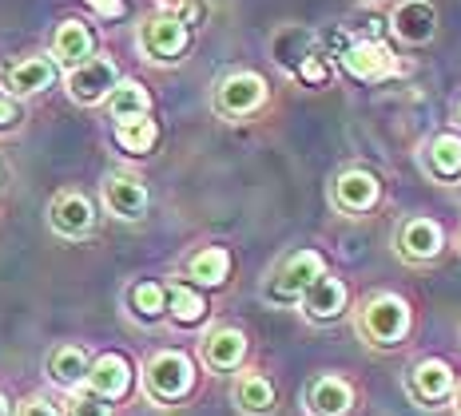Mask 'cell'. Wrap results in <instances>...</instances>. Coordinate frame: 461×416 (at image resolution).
<instances>
[{
    "mask_svg": "<svg viewBox=\"0 0 461 416\" xmlns=\"http://www.w3.org/2000/svg\"><path fill=\"white\" fill-rule=\"evenodd\" d=\"M143 385H148V393L156 396V401H179V396H187V389L195 385V369H191V361L184 353L167 350L148 361Z\"/></svg>",
    "mask_w": 461,
    "mask_h": 416,
    "instance_id": "1",
    "label": "cell"
},
{
    "mask_svg": "<svg viewBox=\"0 0 461 416\" xmlns=\"http://www.w3.org/2000/svg\"><path fill=\"white\" fill-rule=\"evenodd\" d=\"M326 274L322 270V254H314V250H299V254H291L283 266H278V274L271 278V286H267V297L271 302H299V297L311 289L319 278Z\"/></svg>",
    "mask_w": 461,
    "mask_h": 416,
    "instance_id": "2",
    "label": "cell"
},
{
    "mask_svg": "<svg viewBox=\"0 0 461 416\" xmlns=\"http://www.w3.org/2000/svg\"><path fill=\"white\" fill-rule=\"evenodd\" d=\"M362 333L370 345H398L410 333V305L393 294H382L362 309Z\"/></svg>",
    "mask_w": 461,
    "mask_h": 416,
    "instance_id": "3",
    "label": "cell"
},
{
    "mask_svg": "<svg viewBox=\"0 0 461 416\" xmlns=\"http://www.w3.org/2000/svg\"><path fill=\"white\" fill-rule=\"evenodd\" d=\"M187 40H191V32H187V24L179 21L176 13L151 16V21L140 28V48L151 56V60H179Z\"/></svg>",
    "mask_w": 461,
    "mask_h": 416,
    "instance_id": "4",
    "label": "cell"
},
{
    "mask_svg": "<svg viewBox=\"0 0 461 416\" xmlns=\"http://www.w3.org/2000/svg\"><path fill=\"white\" fill-rule=\"evenodd\" d=\"M263 100H267V84H263V75H255V72L227 75V80L219 84V92H215V108L223 115H230V119L251 115L255 108H263Z\"/></svg>",
    "mask_w": 461,
    "mask_h": 416,
    "instance_id": "5",
    "label": "cell"
},
{
    "mask_svg": "<svg viewBox=\"0 0 461 416\" xmlns=\"http://www.w3.org/2000/svg\"><path fill=\"white\" fill-rule=\"evenodd\" d=\"M115 84H120V72H115V64L108 56H92V60H84L80 67H72V75H68V92H72V100H80V103L108 100Z\"/></svg>",
    "mask_w": 461,
    "mask_h": 416,
    "instance_id": "6",
    "label": "cell"
},
{
    "mask_svg": "<svg viewBox=\"0 0 461 416\" xmlns=\"http://www.w3.org/2000/svg\"><path fill=\"white\" fill-rule=\"evenodd\" d=\"M342 67L354 80H382V75L398 72V60L390 56V48L382 40H358L342 48Z\"/></svg>",
    "mask_w": 461,
    "mask_h": 416,
    "instance_id": "7",
    "label": "cell"
},
{
    "mask_svg": "<svg viewBox=\"0 0 461 416\" xmlns=\"http://www.w3.org/2000/svg\"><path fill=\"white\" fill-rule=\"evenodd\" d=\"M48 222H52L56 235H64V238H80V235H88V230H92L95 210H92V202L84 199V195H76V190H64V195H56V199H52Z\"/></svg>",
    "mask_w": 461,
    "mask_h": 416,
    "instance_id": "8",
    "label": "cell"
},
{
    "mask_svg": "<svg viewBox=\"0 0 461 416\" xmlns=\"http://www.w3.org/2000/svg\"><path fill=\"white\" fill-rule=\"evenodd\" d=\"M128 389H131V365L120 353L95 357L88 369V393L104 396V401H115V396H123Z\"/></svg>",
    "mask_w": 461,
    "mask_h": 416,
    "instance_id": "9",
    "label": "cell"
},
{
    "mask_svg": "<svg viewBox=\"0 0 461 416\" xmlns=\"http://www.w3.org/2000/svg\"><path fill=\"white\" fill-rule=\"evenodd\" d=\"M104 202H108V210L115 218H143V210H148V187L136 175H108Z\"/></svg>",
    "mask_w": 461,
    "mask_h": 416,
    "instance_id": "10",
    "label": "cell"
},
{
    "mask_svg": "<svg viewBox=\"0 0 461 416\" xmlns=\"http://www.w3.org/2000/svg\"><path fill=\"white\" fill-rule=\"evenodd\" d=\"M398 250L410 262H429V258L441 254V226L434 218H410L406 226H402Z\"/></svg>",
    "mask_w": 461,
    "mask_h": 416,
    "instance_id": "11",
    "label": "cell"
},
{
    "mask_svg": "<svg viewBox=\"0 0 461 416\" xmlns=\"http://www.w3.org/2000/svg\"><path fill=\"white\" fill-rule=\"evenodd\" d=\"M390 24H393V32H398L402 40L421 44V40H429V36H434L438 13H434V4H426V0H402V4L393 8Z\"/></svg>",
    "mask_w": 461,
    "mask_h": 416,
    "instance_id": "12",
    "label": "cell"
},
{
    "mask_svg": "<svg viewBox=\"0 0 461 416\" xmlns=\"http://www.w3.org/2000/svg\"><path fill=\"white\" fill-rule=\"evenodd\" d=\"M410 389H414L418 401H446L454 393V369L446 361H438V357H426L410 373Z\"/></svg>",
    "mask_w": 461,
    "mask_h": 416,
    "instance_id": "13",
    "label": "cell"
},
{
    "mask_svg": "<svg viewBox=\"0 0 461 416\" xmlns=\"http://www.w3.org/2000/svg\"><path fill=\"white\" fill-rule=\"evenodd\" d=\"M303 309L311 322H334V317L346 309V286L339 282V278H319L311 289L303 294Z\"/></svg>",
    "mask_w": 461,
    "mask_h": 416,
    "instance_id": "14",
    "label": "cell"
},
{
    "mask_svg": "<svg viewBox=\"0 0 461 416\" xmlns=\"http://www.w3.org/2000/svg\"><path fill=\"white\" fill-rule=\"evenodd\" d=\"M334 202H339L342 210H350V215H362V210H370L374 202H378V179H374L370 171H346V175L334 182Z\"/></svg>",
    "mask_w": 461,
    "mask_h": 416,
    "instance_id": "15",
    "label": "cell"
},
{
    "mask_svg": "<svg viewBox=\"0 0 461 416\" xmlns=\"http://www.w3.org/2000/svg\"><path fill=\"white\" fill-rule=\"evenodd\" d=\"M306 401H311L314 416H346L354 404V393L342 376H319V381L311 385V396H306Z\"/></svg>",
    "mask_w": 461,
    "mask_h": 416,
    "instance_id": "16",
    "label": "cell"
},
{
    "mask_svg": "<svg viewBox=\"0 0 461 416\" xmlns=\"http://www.w3.org/2000/svg\"><path fill=\"white\" fill-rule=\"evenodd\" d=\"M92 32L84 28L80 21H64L60 28H56V40H52V56L60 64L68 67H80L84 60H92Z\"/></svg>",
    "mask_w": 461,
    "mask_h": 416,
    "instance_id": "17",
    "label": "cell"
},
{
    "mask_svg": "<svg viewBox=\"0 0 461 416\" xmlns=\"http://www.w3.org/2000/svg\"><path fill=\"white\" fill-rule=\"evenodd\" d=\"M52 80H56V64L44 60V56H28V60L8 67V88L21 95H36V92L52 88Z\"/></svg>",
    "mask_w": 461,
    "mask_h": 416,
    "instance_id": "18",
    "label": "cell"
},
{
    "mask_svg": "<svg viewBox=\"0 0 461 416\" xmlns=\"http://www.w3.org/2000/svg\"><path fill=\"white\" fill-rule=\"evenodd\" d=\"M88 369H92V361L80 345H60V350L48 357V376L56 385H64V389H76V385L88 381Z\"/></svg>",
    "mask_w": 461,
    "mask_h": 416,
    "instance_id": "19",
    "label": "cell"
},
{
    "mask_svg": "<svg viewBox=\"0 0 461 416\" xmlns=\"http://www.w3.org/2000/svg\"><path fill=\"white\" fill-rule=\"evenodd\" d=\"M243 353H247V337L239 333V329H215L203 341V357L211 369H223V373L235 369V365L243 361Z\"/></svg>",
    "mask_w": 461,
    "mask_h": 416,
    "instance_id": "20",
    "label": "cell"
},
{
    "mask_svg": "<svg viewBox=\"0 0 461 416\" xmlns=\"http://www.w3.org/2000/svg\"><path fill=\"white\" fill-rule=\"evenodd\" d=\"M235 401H239V409L243 412L263 416V412L275 409V389H271V381H267L263 373H243L239 376V385H235Z\"/></svg>",
    "mask_w": 461,
    "mask_h": 416,
    "instance_id": "21",
    "label": "cell"
},
{
    "mask_svg": "<svg viewBox=\"0 0 461 416\" xmlns=\"http://www.w3.org/2000/svg\"><path fill=\"white\" fill-rule=\"evenodd\" d=\"M156 139H159V128H156V119H148V115L115 123V143L131 155H148L151 147H156Z\"/></svg>",
    "mask_w": 461,
    "mask_h": 416,
    "instance_id": "22",
    "label": "cell"
},
{
    "mask_svg": "<svg viewBox=\"0 0 461 416\" xmlns=\"http://www.w3.org/2000/svg\"><path fill=\"white\" fill-rule=\"evenodd\" d=\"M151 108V95L140 88L136 80H120L108 95V111L115 115V123L120 119H136V115H148Z\"/></svg>",
    "mask_w": 461,
    "mask_h": 416,
    "instance_id": "23",
    "label": "cell"
},
{
    "mask_svg": "<svg viewBox=\"0 0 461 416\" xmlns=\"http://www.w3.org/2000/svg\"><path fill=\"white\" fill-rule=\"evenodd\" d=\"M227 270H230V254L223 246H207L191 258V278H195L199 286H223Z\"/></svg>",
    "mask_w": 461,
    "mask_h": 416,
    "instance_id": "24",
    "label": "cell"
},
{
    "mask_svg": "<svg viewBox=\"0 0 461 416\" xmlns=\"http://www.w3.org/2000/svg\"><path fill=\"white\" fill-rule=\"evenodd\" d=\"M429 167H434L441 179L461 175V139L457 135H438V139L429 143Z\"/></svg>",
    "mask_w": 461,
    "mask_h": 416,
    "instance_id": "25",
    "label": "cell"
},
{
    "mask_svg": "<svg viewBox=\"0 0 461 416\" xmlns=\"http://www.w3.org/2000/svg\"><path fill=\"white\" fill-rule=\"evenodd\" d=\"M203 314H207V302L199 289H191L187 282L171 286V317H176L179 325H195Z\"/></svg>",
    "mask_w": 461,
    "mask_h": 416,
    "instance_id": "26",
    "label": "cell"
},
{
    "mask_svg": "<svg viewBox=\"0 0 461 416\" xmlns=\"http://www.w3.org/2000/svg\"><path fill=\"white\" fill-rule=\"evenodd\" d=\"M131 305H136L140 317H159L163 305H167V289H163L159 282H140L136 289H131Z\"/></svg>",
    "mask_w": 461,
    "mask_h": 416,
    "instance_id": "27",
    "label": "cell"
},
{
    "mask_svg": "<svg viewBox=\"0 0 461 416\" xmlns=\"http://www.w3.org/2000/svg\"><path fill=\"white\" fill-rule=\"evenodd\" d=\"M68 416H112V409H108V401H104V396L76 393L72 404H68Z\"/></svg>",
    "mask_w": 461,
    "mask_h": 416,
    "instance_id": "28",
    "label": "cell"
},
{
    "mask_svg": "<svg viewBox=\"0 0 461 416\" xmlns=\"http://www.w3.org/2000/svg\"><path fill=\"white\" fill-rule=\"evenodd\" d=\"M299 75L306 84H322L326 80V64L319 60V56H306V60L299 64Z\"/></svg>",
    "mask_w": 461,
    "mask_h": 416,
    "instance_id": "29",
    "label": "cell"
},
{
    "mask_svg": "<svg viewBox=\"0 0 461 416\" xmlns=\"http://www.w3.org/2000/svg\"><path fill=\"white\" fill-rule=\"evenodd\" d=\"M16 416H56V409L44 401V396H28V401L21 404V412H16Z\"/></svg>",
    "mask_w": 461,
    "mask_h": 416,
    "instance_id": "30",
    "label": "cell"
},
{
    "mask_svg": "<svg viewBox=\"0 0 461 416\" xmlns=\"http://www.w3.org/2000/svg\"><path fill=\"white\" fill-rule=\"evenodd\" d=\"M88 4L100 16H112V21H115V16H123V0H88Z\"/></svg>",
    "mask_w": 461,
    "mask_h": 416,
    "instance_id": "31",
    "label": "cell"
},
{
    "mask_svg": "<svg viewBox=\"0 0 461 416\" xmlns=\"http://www.w3.org/2000/svg\"><path fill=\"white\" fill-rule=\"evenodd\" d=\"M16 119H21V111H16V103L0 95V128H13Z\"/></svg>",
    "mask_w": 461,
    "mask_h": 416,
    "instance_id": "32",
    "label": "cell"
},
{
    "mask_svg": "<svg viewBox=\"0 0 461 416\" xmlns=\"http://www.w3.org/2000/svg\"><path fill=\"white\" fill-rule=\"evenodd\" d=\"M0 416H8V401H5V396H0Z\"/></svg>",
    "mask_w": 461,
    "mask_h": 416,
    "instance_id": "33",
    "label": "cell"
},
{
    "mask_svg": "<svg viewBox=\"0 0 461 416\" xmlns=\"http://www.w3.org/2000/svg\"><path fill=\"white\" fill-rule=\"evenodd\" d=\"M5 179H8V171H5V163H0V187H5Z\"/></svg>",
    "mask_w": 461,
    "mask_h": 416,
    "instance_id": "34",
    "label": "cell"
},
{
    "mask_svg": "<svg viewBox=\"0 0 461 416\" xmlns=\"http://www.w3.org/2000/svg\"><path fill=\"white\" fill-rule=\"evenodd\" d=\"M457 115H461V111H457Z\"/></svg>",
    "mask_w": 461,
    "mask_h": 416,
    "instance_id": "35",
    "label": "cell"
}]
</instances>
